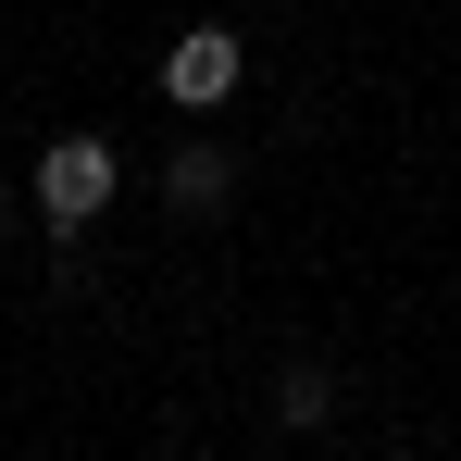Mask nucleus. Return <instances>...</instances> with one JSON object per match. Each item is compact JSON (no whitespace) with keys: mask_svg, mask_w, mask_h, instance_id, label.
I'll use <instances>...</instances> for the list:
<instances>
[{"mask_svg":"<svg viewBox=\"0 0 461 461\" xmlns=\"http://www.w3.org/2000/svg\"><path fill=\"white\" fill-rule=\"evenodd\" d=\"M275 424H287V437H324V424H337V375H324V362H287V375H275Z\"/></svg>","mask_w":461,"mask_h":461,"instance_id":"20e7f679","label":"nucleus"},{"mask_svg":"<svg viewBox=\"0 0 461 461\" xmlns=\"http://www.w3.org/2000/svg\"><path fill=\"white\" fill-rule=\"evenodd\" d=\"M237 76H249V38H237V25H187V38L162 50V100H175V113H225Z\"/></svg>","mask_w":461,"mask_h":461,"instance_id":"f03ea898","label":"nucleus"},{"mask_svg":"<svg viewBox=\"0 0 461 461\" xmlns=\"http://www.w3.org/2000/svg\"><path fill=\"white\" fill-rule=\"evenodd\" d=\"M399 461H411V449H399Z\"/></svg>","mask_w":461,"mask_h":461,"instance_id":"423d86ee","label":"nucleus"},{"mask_svg":"<svg viewBox=\"0 0 461 461\" xmlns=\"http://www.w3.org/2000/svg\"><path fill=\"white\" fill-rule=\"evenodd\" d=\"M225 187H237V162L212 150V138H175V150H162V200H175V212H225Z\"/></svg>","mask_w":461,"mask_h":461,"instance_id":"7ed1b4c3","label":"nucleus"},{"mask_svg":"<svg viewBox=\"0 0 461 461\" xmlns=\"http://www.w3.org/2000/svg\"><path fill=\"white\" fill-rule=\"evenodd\" d=\"M113 187H125L113 138H50V150H38V212H50V237H87L113 212Z\"/></svg>","mask_w":461,"mask_h":461,"instance_id":"f257e3e1","label":"nucleus"},{"mask_svg":"<svg viewBox=\"0 0 461 461\" xmlns=\"http://www.w3.org/2000/svg\"><path fill=\"white\" fill-rule=\"evenodd\" d=\"M13 225H25V212H13V187H0V237H13Z\"/></svg>","mask_w":461,"mask_h":461,"instance_id":"39448f33","label":"nucleus"}]
</instances>
